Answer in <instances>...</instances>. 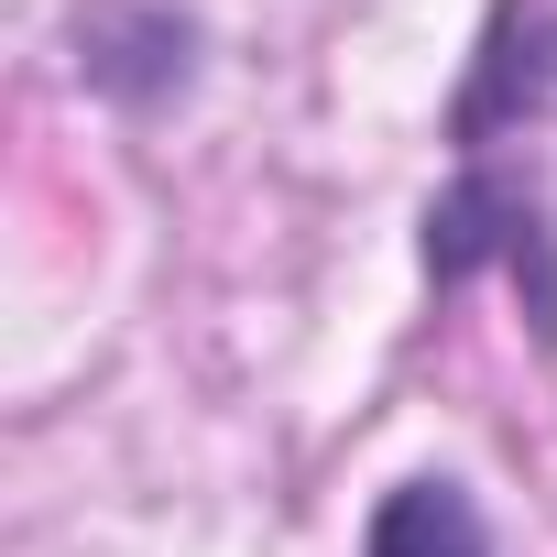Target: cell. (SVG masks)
<instances>
[{"label": "cell", "mask_w": 557, "mask_h": 557, "mask_svg": "<svg viewBox=\"0 0 557 557\" xmlns=\"http://www.w3.org/2000/svg\"><path fill=\"white\" fill-rule=\"evenodd\" d=\"M481 262H503L524 307H535V339H557V208L535 175H503V164H470L437 208H426V273L437 285H470Z\"/></svg>", "instance_id": "6da1fadb"}, {"label": "cell", "mask_w": 557, "mask_h": 557, "mask_svg": "<svg viewBox=\"0 0 557 557\" xmlns=\"http://www.w3.org/2000/svg\"><path fill=\"white\" fill-rule=\"evenodd\" d=\"M546 99H557V0H492V34H481L470 88H459V110H448L459 153L481 164V153H492V132L535 121Z\"/></svg>", "instance_id": "7a4b0ae2"}, {"label": "cell", "mask_w": 557, "mask_h": 557, "mask_svg": "<svg viewBox=\"0 0 557 557\" xmlns=\"http://www.w3.org/2000/svg\"><path fill=\"white\" fill-rule=\"evenodd\" d=\"M186 55H197V23L186 12H99L77 66L110 99H164V88H186Z\"/></svg>", "instance_id": "3957f363"}, {"label": "cell", "mask_w": 557, "mask_h": 557, "mask_svg": "<svg viewBox=\"0 0 557 557\" xmlns=\"http://www.w3.org/2000/svg\"><path fill=\"white\" fill-rule=\"evenodd\" d=\"M361 557H492V524H481V503L459 481H394L372 535H361Z\"/></svg>", "instance_id": "277c9868"}]
</instances>
